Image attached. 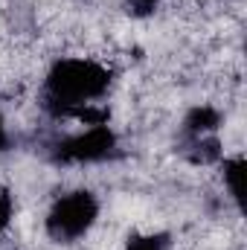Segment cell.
I'll list each match as a JSON object with an SVG mask.
<instances>
[{
    "label": "cell",
    "mask_w": 247,
    "mask_h": 250,
    "mask_svg": "<svg viewBox=\"0 0 247 250\" xmlns=\"http://www.w3.org/2000/svg\"><path fill=\"white\" fill-rule=\"evenodd\" d=\"M224 184L230 189V198L242 207V201H245V157L224 160Z\"/></svg>",
    "instance_id": "cell-5"
},
{
    "label": "cell",
    "mask_w": 247,
    "mask_h": 250,
    "mask_svg": "<svg viewBox=\"0 0 247 250\" xmlns=\"http://www.w3.org/2000/svg\"><path fill=\"white\" fill-rule=\"evenodd\" d=\"M128 3H131V6H134L137 12H151V9H154V6H157L160 0H128Z\"/></svg>",
    "instance_id": "cell-8"
},
{
    "label": "cell",
    "mask_w": 247,
    "mask_h": 250,
    "mask_svg": "<svg viewBox=\"0 0 247 250\" xmlns=\"http://www.w3.org/2000/svg\"><path fill=\"white\" fill-rule=\"evenodd\" d=\"M99 218V201L90 189H73L62 195L47 212V236L59 245H73L90 233Z\"/></svg>",
    "instance_id": "cell-2"
},
{
    "label": "cell",
    "mask_w": 247,
    "mask_h": 250,
    "mask_svg": "<svg viewBox=\"0 0 247 250\" xmlns=\"http://www.w3.org/2000/svg\"><path fill=\"white\" fill-rule=\"evenodd\" d=\"M111 87V70L90 59H64L47 73V108L59 117H76L96 105Z\"/></svg>",
    "instance_id": "cell-1"
},
{
    "label": "cell",
    "mask_w": 247,
    "mask_h": 250,
    "mask_svg": "<svg viewBox=\"0 0 247 250\" xmlns=\"http://www.w3.org/2000/svg\"><path fill=\"white\" fill-rule=\"evenodd\" d=\"M15 218V201L6 189H0V233H6V227Z\"/></svg>",
    "instance_id": "cell-7"
},
{
    "label": "cell",
    "mask_w": 247,
    "mask_h": 250,
    "mask_svg": "<svg viewBox=\"0 0 247 250\" xmlns=\"http://www.w3.org/2000/svg\"><path fill=\"white\" fill-rule=\"evenodd\" d=\"M218 125H221V114H218L212 105H198V108H192V111L186 114L184 131L192 140H198V137H209Z\"/></svg>",
    "instance_id": "cell-4"
},
{
    "label": "cell",
    "mask_w": 247,
    "mask_h": 250,
    "mask_svg": "<svg viewBox=\"0 0 247 250\" xmlns=\"http://www.w3.org/2000/svg\"><path fill=\"white\" fill-rule=\"evenodd\" d=\"M166 248H169L166 233H134L125 245V250H166Z\"/></svg>",
    "instance_id": "cell-6"
},
{
    "label": "cell",
    "mask_w": 247,
    "mask_h": 250,
    "mask_svg": "<svg viewBox=\"0 0 247 250\" xmlns=\"http://www.w3.org/2000/svg\"><path fill=\"white\" fill-rule=\"evenodd\" d=\"M6 148H9V131H6L3 117H0V151H6Z\"/></svg>",
    "instance_id": "cell-9"
},
{
    "label": "cell",
    "mask_w": 247,
    "mask_h": 250,
    "mask_svg": "<svg viewBox=\"0 0 247 250\" xmlns=\"http://www.w3.org/2000/svg\"><path fill=\"white\" fill-rule=\"evenodd\" d=\"M117 148V134L105 125H90L82 134H73L62 143H56L53 157L59 163H99L108 160Z\"/></svg>",
    "instance_id": "cell-3"
}]
</instances>
